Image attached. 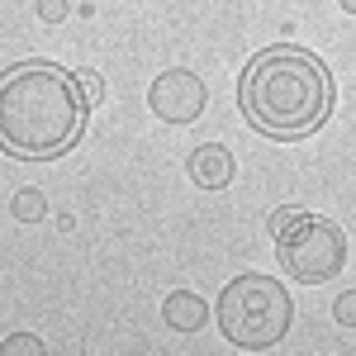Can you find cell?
Returning <instances> with one entry per match:
<instances>
[{
  "label": "cell",
  "instance_id": "obj_1",
  "mask_svg": "<svg viewBox=\"0 0 356 356\" xmlns=\"http://www.w3.org/2000/svg\"><path fill=\"white\" fill-rule=\"evenodd\" d=\"M81 86L57 62H19L0 72V152L19 162H53L86 129Z\"/></svg>",
  "mask_w": 356,
  "mask_h": 356
},
{
  "label": "cell",
  "instance_id": "obj_2",
  "mask_svg": "<svg viewBox=\"0 0 356 356\" xmlns=\"http://www.w3.org/2000/svg\"><path fill=\"white\" fill-rule=\"evenodd\" d=\"M238 110L257 134L275 143L309 138L332 114V76L314 53L295 43H275L247 62L238 81Z\"/></svg>",
  "mask_w": 356,
  "mask_h": 356
},
{
  "label": "cell",
  "instance_id": "obj_3",
  "mask_svg": "<svg viewBox=\"0 0 356 356\" xmlns=\"http://www.w3.org/2000/svg\"><path fill=\"white\" fill-rule=\"evenodd\" d=\"M219 328L223 342L238 352H271L290 332V295L271 275H238L219 295Z\"/></svg>",
  "mask_w": 356,
  "mask_h": 356
},
{
  "label": "cell",
  "instance_id": "obj_4",
  "mask_svg": "<svg viewBox=\"0 0 356 356\" xmlns=\"http://www.w3.org/2000/svg\"><path fill=\"white\" fill-rule=\"evenodd\" d=\"M275 257L280 266L304 280V285H323L347 266V233L332 219H318V214H300L280 238H275Z\"/></svg>",
  "mask_w": 356,
  "mask_h": 356
},
{
  "label": "cell",
  "instance_id": "obj_5",
  "mask_svg": "<svg viewBox=\"0 0 356 356\" xmlns=\"http://www.w3.org/2000/svg\"><path fill=\"white\" fill-rule=\"evenodd\" d=\"M147 105H152V114L162 124H195L204 114V81L195 72H186V67H171V72H162L152 81Z\"/></svg>",
  "mask_w": 356,
  "mask_h": 356
},
{
  "label": "cell",
  "instance_id": "obj_6",
  "mask_svg": "<svg viewBox=\"0 0 356 356\" xmlns=\"http://www.w3.org/2000/svg\"><path fill=\"white\" fill-rule=\"evenodd\" d=\"M186 171H191V181L200 191H223V186L233 181V152H228L223 143H204V147L191 152Z\"/></svg>",
  "mask_w": 356,
  "mask_h": 356
},
{
  "label": "cell",
  "instance_id": "obj_7",
  "mask_svg": "<svg viewBox=\"0 0 356 356\" xmlns=\"http://www.w3.org/2000/svg\"><path fill=\"white\" fill-rule=\"evenodd\" d=\"M162 318H166V328H171V332H200V328H204V318H209V304L200 300L195 290H176V295H166Z\"/></svg>",
  "mask_w": 356,
  "mask_h": 356
},
{
  "label": "cell",
  "instance_id": "obj_8",
  "mask_svg": "<svg viewBox=\"0 0 356 356\" xmlns=\"http://www.w3.org/2000/svg\"><path fill=\"white\" fill-rule=\"evenodd\" d=\"M10 214H15L19 223H38L43 214H48V200H43L38 186H24V191H15V200H10Z\"/></svg>",
  "mask_w": 356,
  "mask_h": 356
},
{
  "label": "cell",
  "instance_id": "obj_9",
  "mask_svg": "<svg viewBox=\"0 0 356 356\" xmlns=\"http://www.w3.org/2000/svg\"><path fill=\"white\" fill-rule=\"evenodd\" d=\"M0 356H43V337H33V332H15V337L0 342Z\"/></svg>",
  "mask_w": 356,
  "mask_h": 356
},
{
  "label": "cell",
  "instance_id": "obj_10",
  "mask_svg": "<svg viewBox=\"0 0 356 356\" xmlns=\"http://www.w3.org/2000/svg\"><path fill=\"white\" fill-rule=\"evenodd\" d=\"M76 86H81V95H86V105H90V110L105 100V81H100L95 72H76Z\"/></svg>",
  "mask_w": 356,
  "mask_h": 356
},
{
  "label": "cell",
  "instance_id": "obj_11",
  "mask_svg": "<svg viewBox=\"0 0 356 356\" xmlns=\"http://www.w3.org/2000/svg\"><path fill=\"white\" fill-rule=\"evenodd\" d=\"M332 318H337L342 328H356V290H347V295L332 300Z\"/></svg>",
  "mask_w": 356,
  "mask_h": 356
},
{
  "label": "cell",
  "instance_id": "obj_12",
  "mask_svg": "<svg viewBox=\"0 0 356 356\" xmlns=\"http://www.w3.org/2000/svg\"><path fill=\"white\" fill-rule=\"evenodd\" d=\"M72 15V0H38V19L43 24H62Z\"/></svg>",
  "mask_w": 356,
  "mask_h": 356
},
{
  "label": "cell",
  "instance_id": "obj_13",
  "mask_svg": "<svg viewBox=\"0 0 356 356\" xmlns=\"http://www.w3.org/2000/svg\"><path fill=\"white\" fill-rule=\"evenodd\" d=\"M304 209H295V204H285V209H275L271 214V238H280V233H285V228H290V223L300 219Z\"/></svg>",
  "mask_w": 356,
  "mask_h": 356
},
{
  "label": "cell",
  "instance_id": "obj_14",
  "mask_svg": "<svg viewBox=\"0 0 356 356\" xmlns=\"http://www.w3.org/2000/svg\"><path fill=\"white\" fill-rule=\"evenodd\" d=\"M337 5H342V10H347V15H356V0H337Z\"/></svg>",
  "mask_w": 356,
  "mask_h": 356
}]
</instances>
